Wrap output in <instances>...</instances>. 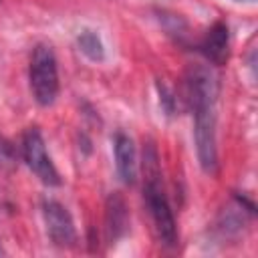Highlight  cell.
Masks as SVG:
<instances>
[{"label": "cell", "mask_w": 258, "mask_h": 258, "mask_svg": "<svg viewBox=\"0 0 258 258\" xmlns=\"http://www.w3.org/2000/svg\"><path fill=\"white\" fill-rule=\"evenodd\" d=\"M143 173H145V185H143V196H145V204L157 234V240L171 248L177 244V228H175V220L161 183V171H159V157L157 151L151 143L145 145L143 149Z\"/></svg>", "instance_id": "cell-2"}, {"label": "cell", "mask_w": 258, "mask_h": 258, "mask_svg": "<svg viewBox=\"0 0 258 258\" xmlns=\"http://www.w3.org/2000/svg\"><path fill=\"white\" fill-rule=\"evenodd\" d=\"M129 228V208L125 204V198L119 191L109 194L105 204V232L107 240L115 244L119 238L125 236Z\"/></svg>", "instance_id": "cell-6"}, {"label": "cell", "mask_w": 258, "mask_h": 258, "mask_svg": "<svg viewBox=\"0 0 258 258\" xmlns=\"http://www.w3.org/2000/svg\"><path fill=\"white\" fill-rule=\"evenodd\" d=\"M30 91L38 105L48 107L56 101L58 95V69H56V56L50 44H36L32 48L30 56Z\"/></svg>", "instance_id": "cell-3"}, {"label": "cell", "mask_w": 258, "mask_h": 258, "mask_svg": "<svg viewBox=\"0 0 258 258\" xmlns=\"http://www.w3.org/2000/svg\"><path fill=\"white\" fill-rule=\"evenodd\" d=\"M113 149H115V167H117V175L121 177L123 183L131 185L135 183L137 177V163H135V147L129 135L125 133H117L115 141H113Z\"/></svg>", "instance_id": "cell-8"}, {"label": "cell", "mask_w": 258, "mask_h": 258, "mask_svg": "<svg viewBox=\"0 0 258 258\" xmlns=\"http://www.w3.org/2000/svg\"><path fill=\"white\" fill-rule=\"evenodd\" d=\"M22 157L30 167V171L44 185H60V175L46 151L42 133L36 127H28L22 137Z\"/></svg>", "instance_id": "cell-4"}, {"label": "cell", "mask_w": 258, "mask_h": 258, "mask_svg": "<svg viewBox=\"0 0 258 258\" xmlns=\"http://www.w3.org/2000/svg\"><path fill=\"white\" fill-rule=\"evenodd\" d=\"M234 2H254V0H234Z\"/></svg>", "instance_id": "cell-11"}, {"label": "cell", "mask_w": 258, "mask_h": 258, "mask_svg": "<svg viewBox=\"0 0 258 258\" xmlns=\"http://www.w3.org/2000/svg\"><path fill=\"white\" fill-rule=\"evenodd\" d=\"M42 218L46 224V232L48 238L52 240V244L60 246V248H71L77 242V230H75V222L69 214V210L56 202V200H42Z\"/></svg>", "instance_id": "cell-5"}, {"label": "cell", "mask_w": 258, "mask_h": 258, "mask_svg": "<svg viewBox=\"0 0 258 258\" xmlns=\"http://www.w3.org/2000/svg\"><path fill=\"white\" fill-rule=\"evenodd\" d=\"M185 99L194 115V139L200 165L206 173L218 171V145H216V101L218 79L204 67L194 64L185 73Z\"/></svg>", "instance_id": "cell-1"}, {"label": "cell", "mask_w": 258, "mask_h": 258, "mask_svg": "<svg viewBox=\"0 0 258 258\" xmlns=\"http://www.w3.org/2000/svg\"><path fill=\"white\" fill-rule=\"evenodd\" d=\"M16 159H18L16 147H14L6 137L0 135V169H4V171L14 169L16 163H18Z\"/></svg>", "instance_id": "cell-10"}, {"label": "cell", "mask_w": 258, "mask_h": 258, "mask_svg": "<svg viewBox=\"0 0 258 258\" xmlns=\"http://www.w3.org/2000/svg\"><path fill=\"white\" fill-rule=\"evenodd\" d=\"M2 254H4V250H2V246H0V256H2Z\"/></svg>", "instance_id": "cell-12"}, {"label": "cell", "mask_w": 258, "mask_h": 258, "mask_svg": "<svg viewBox=\"0 0 258 258\" xmlns=\"http://www.w3.org/2000/svg\"><path fill=\"white\" fill-rule=\"evenodd\" d=\"M200 52L212 64H224L230 56V30L224 22H216L204 34L200 42Z\"/></svg>", "instance_id": "cell-7"}, {"label": "cell", "mask_w": 258, "mask_h": 258, "mask_svg": "<svg viewBox=\"0 0 258 258\" xmlns=\"http://www.w3.org/2000/svg\"><path fill=\"white\" fill-rule=\"evenodd\" d=\"M77 44H79L81 52H83L87 58H91V60H95V62H101V60L105 58V48H103V42H101V38H99L97 32H93V30H83V32L77 36Z\"/></svg>", "instance_id": "cell-9"}]
</instances>
